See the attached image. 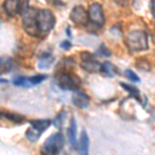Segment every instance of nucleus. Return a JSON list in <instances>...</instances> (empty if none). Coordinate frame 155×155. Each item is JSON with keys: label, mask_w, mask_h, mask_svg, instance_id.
Masks as SVG:
<instances>
[{"label": "nucleus", "mask_w": 155, "mask_h": 155, "mask_svg": "<svg viewBox=\"0 0 155 155\" xmlns=\"http://www.w3.org/2000/svg\"><path fill=\"white\" fill-rule=\"evenodd\" d=\"M64 146V137L61 132H55L45 141L41 148V155H59Z\"/></svg>", "instance_id": "obj_1"}, {"label": "nucleus", "mask_w": 155, "mask_h": 155, "mask_svg": "<svg viewBox=\"0 0 155 155\" xmlns=\"http://www.w3.org/2000/svg\"><path fill=\"white\" fill-rule=\"evenodd\" d=\"M126 46L132 52L145 51L148 49V37L144 31L134 30L129 32L125 38Z\"/></svg>", "instance_id": "obj_2"}, {"label": "nucleus", "mask_w": 155, "mask_h": 155, "mask_svg": "<svg viewBox=\"0 0 155 155\" xmlns=\"http://www.w3.org/2000/svg\"><path fill=\"white\" fill-rule=\"evenodd\" d=\"M37 12H38V11L30 7L28 11L23 15V20H22V26H23L24 31L28 35L33 37L41 36V32H39L36 21Z\"/></svg>", "instance_id": "obj_3"}, {"label": "nucleus", "mask_w": 155, "mask_h": 155, "mask_svg": "<svg viewBox=\"0 0 155 155\" xmlns=\"http://www.w3.org/2000/svg\"><path fill=\"white\" fill-rule=\"evenodd\" d=\"M37 26H38L41 36L47 35L55 26V16L50 9H41L36 16Z\"/></svg>", "instance_id": "obj_4"}, {"label": "nucleus", "mask_w": 155, "mask_h": 155, "mask_svg": "<svg viewBox=\"0 0 155 155\" xmlns=\"http://www.w3.org/2000/svg\"><path fill=\"white\" fill-rule=\"evenodd\" d=\"M30 127L26 130L27 140L30 142H36L41 136L44 131L48 129V127L51 125V120L50 119H35L29 122Z\"/></svg>", "instance_id": "obj_5"}, {"label": "nucleus", "mask_w": 155, "mask_h": 155, "mask_svg": "<svg viewBox=\"0 0 155 155\" xmlns=\"http://www.w3.org/2000/svg\"><path fill=\"white\" fill-rule=\"evenodd\" d=\"M3 8L8 16L23 15L30 8L27 0H4Z\"/></svg>", "instance_id": "obj_6"}, {"label": "nucleus", "mask_w": 155, "mask_h": 155, "mask_svg": "<svg viewBox=\"0 0 155 155\" xmlns=\"http://www.w3.org/2000/svg\"><path fill=\"white\" fill-rule=\"evenodd\" d=\"M57 82L61 89L71 90V91H77L81 84L79 77L71 72H61L58 76Z\"/></svg>", "instance_id": "obj_7"}, {"label": "nucleus", "mask_w": 155, "mask_h": 155, "mask_svg": "<svg viewBox=\"0 0 155 155\" xmlns=\"http://www.w3.org/2000/svg\"><path fill=\"white\" fill-rule=\"evenodd\" d=\"M80 58H81V67L85 71L91 72V74L101 71V64L95 59V56L92 53L86 51L82 52Z\"/></svg>", "instance_id": "obj_8"}, {"label": "nucleus", "mask_w": 155, "mask_h": 155, "mask_svg": "<svg viewBox=\"0 0 155 155\" xmlns=\"http://www.w3.org/2000/svg\"><path fill=\"white\" fill-rule=\"evenodd\" d=\"M88 16H89V21L91 22L93 25H95L97 27H102L106 22V18H104V9L102 6L97 2H94L88 8Z\"/></svg>", "instance_id": "obj_9"}, {"label": "nucleus", "mask_w": 155, "mask_h": 155, "mask_svg": "<svg viewBox=\"0 0 155 155\" xmlns=\"http://www.w3.org/2000/svg\"><path fill=\"white\" fill-rule=\"evenodd\" d=\"M69 18L76 25H86L88 23V12L81 5H77L71 9Z\"/></svg>", "instance_id": "obj_10"}, {"label": "nucleus", "mask_w": 155, "mask_h": 155, "mask_svg": "<svg viewBox=\"0 0 155 155\" xmlns=\"http://www.w3.org/2000/svg\"><path fill=\"white\" fill-rule=\"evenodd\" d=\"M71 101H72V104L77 107L85 109V107H87L89 106L90 97L88 96V94L85 93L84 91L77 90V91H74V93L72 94Z\"/></svg>", "instance_id": "obj_11"}, {"label": "nucleus", "mask_w": 155, "mask_h": 155, "mask_svg": "<svg viewBox=\"0 0 155 155\" xmlns=\"http://www.w3.org/2000/svg\"><path fill=\"white\" fill-rule=\"evenodd\" d=\"M67 136H68V141L71 148L77 149V122L74 118H72L71 120V124H69L68 127Z\"/></svg>", "instance_id": "obj_12"}, {"label": "nucleus", "mask_w": 155, "mask_h": 155, "mask_svg": "<svg viewBox=\"0 0 155 155\" xmlns=\"http://www.w3.org/2000/svg\"><path fill=\"white\" fill-rule=\"evenodd\" d=\"M80 155H89V137L85 130H82L79 144Z\"/></svg>", "instance_id": "obj_13"}, {"label": "nucleus", "mask_w": 155, "mask_h": 155, "mask_svg": "<svg viewBox=\"0 0 155 155\" xmlns=\"http://www.w3.org/2000/svg\"><path fill=\"white\" fill-rule=\"evenodd\" d=\"M54 56L51 55L50 53H45L42 54L38 59V62H37V67L39 69H47L49 68L52 64L54 63Z\"/></svg>", "instance_id": "obj_14"}, {"label": "nucleus", "mask_w": 155, "mask_h": 155, "mask_svg": "<svg viewBox=\"0 0 155 155\" xmlns=\"http://www.w3.org/2000/svg\"><path fill=\"white\" fill-rule=\"evenodd\" d=\"M101 72L104 74L106 77H109V78H113L114 76H116L118 74V68L112 64L111 62H104L101 64Z\"/></svg>", "instance_id": "obj_15"}, {"label": "nucleus", "mask_w": 155, "mask_h": 155, "mask_svg": "<svg viewBox=\"0 0 155 155\" xmlns=\"http://www.w3.org/2000/svg\"><path fill=\"white\" fill-rule=\"evenodd\" d=\"M1 117L7 119L8 121H11L15 124H23L26 121V118L24 116H22V115L9 113V112H1Z\"/></svg>", "instance_id": "obj_16"}, {"label": "nucleus", "mask_w": 155, "mask_h": 155, "mask_svg": "<svg viewBox=\"0 0 155 155\" xmlns=\"http://www.w3.org/2000/svg\"><path fill=\"white\" fill-rule=\"evenodd\" d=\"M14 69V61L8 57H2L1 58V74H6Z\"/></svg>", "instance_id": "obj_17"}, {"label": "nucleus", "mask_w": 155, "mask_h": 155, "mask_svg": "<svg viewBox=\"0 0 155 155\" xmlns=\"http://www.w3.org/2000/svg\"><path fill=\"white\" fill-rule=\"evenodd\" d=\"M120 85H121L122 88L125 89L131 96H134L136 99H137L139 101H141V99H140V90L137 89L136 86H132V85H128V84H125V83H122V82L120 83Z\"/></svg>", "instance_id": "obj_18"}, {"label": "nucleus", "mask_w": 155, "mask_h": 155, "mask_svg": "<svg viewBox=\"0 0 155 155\" xmlns=\"http://www.w3.org/2000/svg\"><path fill=\"white\" fill-rule=\"evenodd\" d=\"M136 66L139 69H141V71H149L150 69H151V65H150V63L147 61V59L143 58V57H140V58H137L136 60Z\"/></svg>", "instance_id": "obj_19"}, {"label": "nucleus", "mask_w": 155, "mask_h": 155, "mask_svg": "<svg viewBox=\"0 0 155 155\" xmlns=\"http://www.w3.org/2000/svg\"><path fill=\"white\" fill-rule=\"evenodd\" d=\"M46 79H47V74H35V76L29 77L28 78L29 87H32V86L37 85V84H41Z\"/></svg>", "instance_id": "obj_20"}, {"label": "nucleus", "mask_w": 155, "mask_h": 155, "mask_svg": "<svg viewBox=\"0 0 155 155\" xmlns=\"http://www.w3.org/2000/svg\"><path fill=\"white\" fill-rule=\"evenodd\" d=\"M12 84L17 87H29L28 78L27 77H17L12 81Z\"/></svg>", "instance_id": "obj_21"}, {"label": "nucleus", "mask_w": 155, "mask_h": 155, "mask_svg": "<svg viewBox=\"0 0 155 155\" xmlns=\"http://www.w3.org/2000/svg\"><path fill=\"white\" fill-rule=\"evenodd\" d=\"M97 54L101 55V56H104V57L112 56V52L110 51V50L107 48L106 45H104V44H101V46H99L98 50H97Z\"/></svg>", "instance_id": "obj_22"}, {"label": "nucleus", "mask_w": 155, "mask_h": 155, "mask_svg": "<svg viewBox=\"0 0 155 155\" xmlns=\"http://www.w3.org/2000/svg\"><path fill=\"white\" fill-rule=\"evenodd\" d=\"M124 74H125V76H126L127 79L130 80V81L136 82V83H139V82H140V78L137 77V74H136V72L132 71L131 69H126Z\"/></svg>", "instance_id": "obj_23"}, {"label": "nucleus", "mask_w": 155, "mask_h": 155, "mask_svg": "<svg viewBox=\"0 0 155 155\" xmlns=\"http://www.w3.org/2000/svg\"><path fill=\"white\" fill-rule=\"evenodd\" d=\"M64 112H61L58 116L56 117V119H54V122H53V124L55 126L57 127V128H60V126L63 124V118H64Z\"/></svg>", "instance_id": "obj_24"}, {"label": "nucleus", "mask_w": 155, "mask_h": 155, "mask_svg": "<svg viewBox=\"0 0 155 155\" xmlns=\"http://www.w3.org/2000/svg\"><path fill=\"white\" fill-rule=\"evenodd\" d=\"M60 48L62 50H68L71 48V44L68 41H63L60 42Z\"/></svg>", "instance_id": "obj_25"}, {"label": "nucleus", "mask_w": 155, "mask_h": 155, "mask_svg": "<svg viewBox=\"0 0 155 155\" xmlns=\"http://www.w3.org/2000/svg\"><path fill=\"white\" fill-rule=\"evenodd\" d=\"M114 2L117 4V5H119L121 7H125L128 5L129 0H114Z\"/></svg>", "instance_id": "obj_26"}, {"label": "nucleus", "mask_w": 155, "mask_h": 155, "mask_svg": "<svg viewBox=\"0 0 155 155\" xmlns=\"http://www.w3.org/2000/svg\"><path fill=\"white\" fill-rule=\"evenodd\" d=\"M49 4L54 6H60V5H63V2L61 0H47Z\"/></svg>", "instance_id": "obj_27"}, {"label": "nucleus", "mask_w": 155, "mask_h": 155, "mask_svg": "<svg viewBox=\"0 0 155 155\" xmlns=\"http://www.w3.org/2000/svg\"><path fill=\"white\" fill-rule=\"evenodd\" d=\"M151 12L155 19V0H151Z\"/></svg>", "instance_id": "obj_28"}, {"label": "nucleus", "mask_w": 155, "mask_h": 155, "mask_svg": "<svg viewBox=\"0 0 155 155\" xmlns=\"http://www.w3.org/2000/svg\"><path fill=\"white\" fill-rule=\"evenodd\" d=\"M66 33H67V35H68V37H71V27H69V26H67V28H66Z\"/></svg>", "instance_id": "obj_29"}]
</instances>
